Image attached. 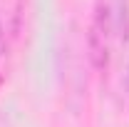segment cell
I'll return each instance as SVG.
<instances>
[{"label":"cell","mask_w":129,"mask_h":127,"mask_svg":"<svg viewBox=\"0 0 129 127\" xmlns=\"http://www.w3.org/2000/svg\"><path fill=\"white\" fill-rule=\"evenodd\" d=\"M127 0H97L89 28V57L97 70L112 62L114 52L127 40Z\"/></svg>","instance_id":"obj_1"},{"label":"cell","mask_w":129,"mask_h":127,"mask_svg":"<svg viewBox=\"0 0 129 127\" xmlns=\"http://www.w3.org/2000/svg\"><path fill=\"white\" fill-rule=\"evenodd\" d=\"M5 57H8V40H5V30L0 25V85L5 80Z\"/></svg>","instance_id":"obj_2"}]
</instances>
